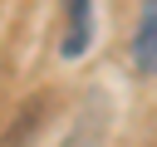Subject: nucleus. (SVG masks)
<instances>
[{
	"instance_id": "f257e3e1",
	"label": "nucleus",
	"mask_w": 157,
	"mask_h": 147,
	"mask_svg": "<svg viewBox=\"0 0 157 147\" xmlns=\"http://www.w3.org/2000/svg\"><path fill=\"white\" fill-rule=\"evenodd\" d=\"M64 39H59V54L64 59H78L93 39V20H88V0H64Z\"/></svg>"
},
{
	"instance_id": "f03ea898",
	"label": "nucleus",
	"mask_w": 157,
	"mask_h": 147,
	"mask_svg": "<svg viewBox=\"0 0 157 147\" xmlns=\"http://www.w3.org/2000/svg\"><path fill=\"white\" fill-rule=\"evenodd\" d=\"M132 59L142 64V74H157V0H142V20H137V39H132Z\"/></svg>"
}]
</instances>
